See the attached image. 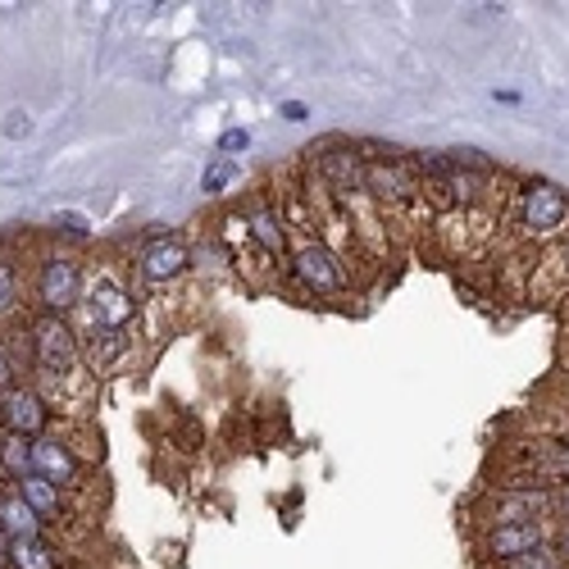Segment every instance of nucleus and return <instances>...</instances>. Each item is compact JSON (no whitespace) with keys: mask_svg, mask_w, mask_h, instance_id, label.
<instances>
[{"mask_svg":"<svg viewBox=\"0 0 569 569\" xmlns=\"http://www.w3.org/2000/svg\"><path fill=\"white\" fill-rule=\"evenodd\" d=\"M28 292L37 315H73L83 305L87 292V265L77 261L73 251H41L33 261V278H28Z\"/></svg>","mask_w":569,"mask_h":569,"instance_id":"nucleus-5","label":"nucleus"},{"mask_svg":"<svg viewBox=\"0 0 569 569\" xmlns=\"http://www.w3.org/2000/svg\"><path fill=\"white\" fill-rule=\"evenodd\" d=\"M529 301L542 305H565L569 301V238L552 242V246H537L529 255V278L520 288Z\"/></svg>","mask_w":569,"mask_h":569,"instance_id":"nucleus-12","label":"nucleus"},{"mask_svg":"<svg viewBox=\"0 0 569 569\" xmlns=\"http://www.w3.org/2000/svg\"><path fill=\"white\" fill-rule=\"evenodd\" d=\"M5 569H64V552L46 533L14 537L10 552H5Z\"/></svg>","mask_w":569,"mask_h":569,"instance_id":"nucleus-15","label":"nucleus"},{"mask_svg":"<svg viewBox=\"0 0 569 569\" xmlns=\"http://www.w3.org/2000/svg\"><path fill=\"white\" fill-rule=\"evenodd\" d=\"M556 542V524L537 520V524H497V529H474L470 552L479 560V569H497L510 560H524L533 552H547Z\"/></svg>","mask_w":569,"mask_h":569,"instance_id":"nucleus-7","label":"nucleus"},{"mask_svg":"<svg viewBox=\"0 0 569 569\" xmlns=\"http://www.w3.org/2000/svg\"><path fill=\"white\" fill-rule=\"evenodd\" d=\"M33 474L50 479L64 493H77V487H87V460L77 456V447L64 433H46L33 443Z\"/></svg>","mask_w":569,"mask_h":569,"instance_id":"nucleus-13","label":"nucleus"},{"mask_svg":"<svg viewBox=\"0 0 569 569\" xmlns=\"http://www.w3.org/2000/svg\"><path fill=\"white\" fill-rule=\"evenodd\" d=\"M251 146V133L246 128H223V137H219V155H228V160H238V155Z\"/></svg>","mask_w":569,"mask_h":569,"instance_id":"nucleus-21","label":"nucleus"},{"mask_svg":"<svg viewBox=\"0 0 569 569\" xmlns=\"http://www.w3.org/2000/svg\"><path fill=\"white\" fill-rule=\"evenodd\" d=\"M282 119H288V123H305V119H310V110L301 106V100H288V106H282Z\"/></svg>","mask_w":569,"mask_h":569,"instance_id":"nucleus-27","label":"nucleus"},{"mask_svg":"<svg viewBox=\"0 0 569 569\" xmlns=\"http://www.w3.org/2000/svg\"><path fill=\"white\" fill-rule=\"evenodd\" d=\"M0 569H5V565H0Z\"/></svg>","mask_w":569,"mask_h":569,"instance_id":"nucleus-31","label":"nucleus"},{"mask_svg":"<svg viewBox=\"0 0 569 569\" xmlns=\"http://www.w3.org/2000/svg\"><path fill=\"white\" fill-rule=\"evenodd\" d=\"M10 142H23V137H33V114L28 110H10L5 114V128H0Z\"/></svg>","mask_w":569,"mask_h":569,"instance_id":"nucleus-20","label":"nucleus"},{"mask_svg":"<svg viewBox=\"0 0 569 569\" xmlns=\"http://www.w3.org/2000/svg\"><path fill=\"white\" fill-rule=\"evenodd\" d=\"M501 228H510V238L533 251L569 238V192L547 183V178H520L506 192Z\"/></svg>","mask_w":569,"mask_h":569,"instance_id":"nucleus-1","label":"nucleus"},{"mask_svg":"<svg viewBox=\"0 0 569 569\" xmlns=\"http://www.w3.org/2000/svg\"><path fill=\"white\" fill-rule=\"evenodd\" d=\"M23 315V261L0 251V324H19Z\"/></svg>","mask_w":569,"mask_h":569,"instance_id":"nucleus-16","label":"nucleus"},{"mask_svg":"<svg viewBox=\"0 0 569 569\" xmlns=\"http://www.w3.org/2000/svg\"><path fill=\"white\" fill-rule=\"evenodd\" d=\"M487 487H524V493H560V487H569V433L520 443L506 456L497 483Z\"/></svg>","mask_w":569,"mask_h":569,"instance_id":"nucleus-3","label":"nucleus"},{"mask_svg":"<svg viewBox=\"0 0 569 569\" xmlns=\"http://www.w3.org/2000/svg\"><path fill=\"white\" fill-rule=\"evenodd\" d=\"M552 524H556V529H569V487L552 493Z\"/></svg>","mask_w":569,"mask_h":569,"instance_id":"nucleus-25","label":"nucleus"},{"mask_svg":"<svg viewBox=\"0 0 569 569\" xmlns=\"http://www.w3.org/2000/svg\"><path fill=\"white\" fill-rule=\"evenodd\" d=\"M497 100H506V106H520V92H510V87H501V92H493Z\"/></svg>","mask_w":569,"mask_h":569,"instance_id":"nucleus-28","label":"nucleus"},{"mask_svg":"<svg viewBox=\"0 0 569 569\" xmlns=\"http://www.w3.org/2000/svg\"><path fill=\"white\" fill-rule=\"evenodd\" d=\"M552 552L560 556V565L569 569V529H556V542H552Z\"/></svg>","mask_w":569,"mask_h":569,"instance_id":"nucleus-26","label":"nucleus"},{"mask_svg":"<svg viewBox=\"0 0 569 569\" xmlns=\"http://www.w3.org/2000/svg\"><path fill=\"white\" fill-rule=\"evenodd\" d=\"M242 178V165L238 160H228V155H215L210 165H205V173H201V192L205 196H223L232 183Z\"/></svg>","mask_w":569,"mask_h":569,"instance_id":"nucleus-19","label":"nucleus"},{"mask_svg":"<svg viewBox=\"0 0 569 569\" xmlns=\"http://www.w3.org/2000/svg\"><path fill=\"white\" fill-rule=\"evenodd\" d=\"M497 569H565V565H560V556L547 547V552H533V556H524V560H510V565H497Z\"/></svg>","mask_w":569,"mask_h":569,"instance_id":"nucleus-22","label":"nucleus"},{"mask_svg":"<svg viewBox=\"0 0 569 569\" xmlns=\"http://www.w3.org/2000/svg\"><path fill=\"white\" fill-rule=\"evenodd\" d=\"M470 520H474V529L552 520V493H524V487H483V497L470 506Z\"/></svg>","mask_w":569,"mask_h":569,"instance_id":"nucleus-8","label":"nucleus"},{"mask_svg":"<svg viewBox=\"0 0 569 569\" xmlns=\"http://www.w3.org/2000/svg\"><path fill=\"white\" fill-rule=\"evenodd\" d=\"M0 474H5L10 483L33 474V443H28V437L0 433Z\"/></svg>","mask_w":569,"mask_h":569,"instance_id":"nucleus-18","label":"nucleus"},{"mask_svg":"<svg viewBox=\"0 0 569 569\" xmlns=\"http://www.w3.org/2000/svg\"><path fill=\"white\" fill-rule=\"evenodd\" d=\"M14 493L33 506V514L41 524H69L73 520V506H69V493L64 487H56L50 479H41V474H28V479H19L14 483Z\"/></svg>","mask_w":569,"mask_h":569,"instance_id":"nucleus-14","label":"nucleus"},{"mask_svg":"<svg viewBox=\"0 0 569 569\" xmlns=\"http://www.w3.org/2000/svg\"><path fill=\"white\" fill-rule=\"evenodd\" d=\"M560 365H565V374H569V328H565V342H560Z\"/></svg>","mask_w":569,"mask_h":569,"instance_id":"nucleus-29","label":"nucleus"},{"mask_svg":"<svg viewBox=\"0 0 569 569\" xmlns=\"http://www.w3.org/2000/svg\"><path fill=\"white\" fill-rule=\"evenodd\" d=\"M83 332H77L64 315H33L23 319V365H28L41 383L69 387L83 378Z\"/></svg>","mask_w":569,"mask_h":569,"instance_id":"nucleus-2","label":"nucleus"},{"mask_svg":"<svg viewBox=\"0 0 569 569\" xmlns=\"http://www.w3.org/2000/svg\"><path fill=\"white\" fill-rule=\"evenodd\" d=\"M77 315H83V324H87L83 332H133V324L142 315V301H137V288L128 282L123 269L92 265Z\"/></svg>","mask_w":569,"mask_h":569,"instance_id":"nucleus-4","label":"nucleus"},{"mask_svg":"<svg viewBox=\"0 0 569 569\" xmlns=\"http://www.w3.org/2000/svg\"><path fill=\"white\" fill-rule=\"evenodd\" d=\"M288 274L301 282L310 296H342L351 288V269L319 232H292Z\"/></svg>","mask_w":569,"mask_h":569,"instance_id":"nucleus-6","label":"nucleus"},{"mask_svg":"<svg viewBox=\"0 0 569 569\" xmlns=\"http://www.w3.org/2000/svg\"><path fill=\"white\" fill-rule=\"evenodd\" d=\"M565 315H569V301H565Z\"/></svg>","mask_w":569,"mask_h":569,"instance_id":"nucleus-30","label":"nucleus"},{"mask_svg":"<svg viewBox=\"0 0 569 569\" xmlns=\"http://www.w3.org/2000/svg\"><path fill=\"white\" fill-rule=\"evenodd\" d=\"M56 228L64 232V238H73V242H87L92 232H87V223L77 219V215H56Z\"/></svg>","mask_w":569,"mask_h":569,"instance_id":"nucleus-24","label":"nucleus"},{"mask_svg":"<svg viewBox=\"0 0 569 569\" xmlns=\"http://www.w3.org/2000/svg\"><path fill=\"white\" fill-rule=\"evenodd\" d=\"M0 433H14V437L37 443V437L56 433V410H50V401L37 392L33 383H19L0 397Z\"/></svg>","mask_w":569,"mask_h":569,"instance_id":"nucleus-10","label":"nucleus"},{"mask_svg":"<svg viewBox=\"0 0 569 569\" xmlns=\"http://www.w3.org/2000/svg\"><path fill=\"white\" fill-rule=\"evenodd\" d=\"M10 387H19V360L5 351V342H0V397H5Z\"/></svg>","mask_w":569,"mask_h":569,"instance_id":"nucleus-23","label":"nucleus"},{"mask_svg":"<svg viewBox=\"0 0 569 569\" xmlns=\"http://www.w3.org/2000/svg\"><path fill=\"white\" fill-rule=\"evenodd\" d=\"M242 223L251 228V238H255V246H261L269 261H282L288 265V251H292V228H288V219H282V201L278 196H269V192H251L246 201H242Z\"/></svg>","mask_w":569,"mask_h":569,"instance_id":"nucleus-11","label":"nucleus"},{"mask_svg":"<svg viewBox=\"0 0 569 569\" xmlns=\"http://www.w3.org/2000/svg\"><path fill=\"white\" fill-rule=\"evenodd\" d=\"M41 529H46V524L37 520L33 506L23 501L14 487H10V493H0V533H5L10 542H14V537H37Z\"/></svg>","mask_w":569,"mask_h":569,"instance_id":"nucleus-17","label":"nucleus"},{"mask_svg":"<svg viewBox=\"0 0 569 569\" xmlns=\"http://www.w3.org/2000/svg\"><path fill=\"white\" fill-rule=\"evenodd\" d=\"M192 274V251L183 238H169V232H155L133 251V278L146 288H173Z\"/></svg>","mask_w":569,"mask_h":569,"instance_id":"nucleus-9","label":"nucleus"}]
</instances>
